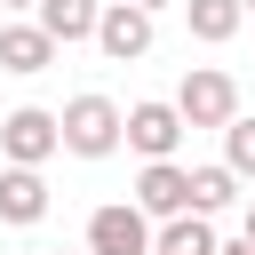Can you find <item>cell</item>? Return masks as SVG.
<instances>
[{"mask_svg":"<svg viewBox=\"0 0 255 255\" xmlns=\"http://www.w3.org/2000/svg\"><path fill=\"white\" fill-rule=\"evenodd\" d=\"M56 120H64V151H72V159H112V151L128 143V112H120L112 96H72Z\"/></svg>","mask_w":255,"mask_h":255,"instance_id":"obj_1","label":"cell"},{"mask_svg":"<svg viewBox=\"0 0 255 255\" xmlns=\"http://www.w3.org/2000/svg\"><path fill=\"white\" fill-rule=\"evenodd\" d=\"M175 112H183V128H231L239 120V80L215 72V64H191L183 88H175Z\"/></svg>","mask_w":255,"mask_h":255,"instance_id":"obj_2","label":"cell"},{"mask_svg":"<svg viewBox=\"0 0 255 255\" xmlns=\"http://www.w3.org/2000/svg\"><path fill=\"white\" fill-rule=\"evenodd\" d=\"M56 151H64V120H56V112L16 104V112L0 120V159H8V167H48Z\"/></svg>","mask_w":255,"mask_h":255,"instance_id":"obj_3","label":"cell"},{"mask_svg":"<svg viewBox=\"0 0 255 255\" xmlns=\"http://www.w3.org/2000/svg\"><path fill=\"white\" fill-rule=\"evenodd\" d=\"M151 215L135 207V199H112V207H96L88 215V255H151Z\"/></svg>","mask_w":255,"mask_h":255,"instance_id":"obj_4","label":"cell"},{"mask_svg":"<svg viewBox=\"0 0 255 255\" xmlns=\"http://www.w3.org/2000/svg\"><path fill=\"white\" fill-rule=\"evenodd\" d=\"M135 207H143L151 223L191 215V167H175V159H143V175H135Z\"/></svg>","mask_w":255,"mask_h":255,"instance_id":"obj_5","label":"cell"},{"mask_svg":"<svg viewBox=\"0 0 255 255\" xmlns=\"http://www.w3.org/2000/svg\"><path fill=\"white\" fill-rule=\"evenodd\" d=\"M96 48H104L112 64H135V56H151V8H135V0H112V8H104V24H96Z\"/></svg>","mask_w":255,"mask_h":255,"instance_id":"obj_6","label":"cell"},{"mask_svg":"<svg viewBox=\"0 0 255 255\" xmlns=\"http://www.w3.org/2000/svg\"><path fill=\"white\" fill-rule=\"evenodd\" d=\"M128 143H135L143 159H175L183 112H175V104H128Z\"/></svg>","mask_w":255,"mask_h":255,"instance_id":"obj_7","label":"cell"},{"mask_svg":"<svg viewBox=\"0 0 255 255\" xmlns=\"http://www.w3.org/2000/svg\"><path fill=\"white\" fill-rule=\"evenodd\" d=\"M32 24H40L56 48H72V40H96V24H104V0H40V8H32Z\"/></svg>","mask_w":255,"mask_h":255,"instance_id":"obj_8","label":"cell"},{"mask_svg":"<svg viewBox=\"0 0 255 255\" xmlns=\"http://www.w3.org/2000/svg\"><path fill=\"white\" fill-rule=\"evenodd\" d=\"M48 64H56V40H48L40 24H0V72L32 80V72H48Z\"/></svg>","mask_w":255,"mask_h":255,"instance_id":"obj_9","label":"cell"},{"mask_svg":"<svg viewBox=\"0 0 255 255\" xmlns=\"http://www.w3.org/2000/svg\"><path fill=\"white\" fill-rule=\"evenodd\" d=\"M48 215V175L40 167H0V223H40Z\"/></svg>","mask_w":255,"mask_h":255,"instance_id":"obj_10","label":"cell"},{"mask_svg":"<svg viewBox=\"0 0 255 255\" xmlns=\"http://www.w3.org/2000/svg\"><path fill=\"white\" fill-rule=\"evenodd\" d=\"M223 239H215V215H167L159 223V239H151V255H215Z\"/></svg>","mask_w":255,"mask_h":255,"instance_id":"obj_11","label":"cell"},{"mask_svg":"<svg viewBox=\"0 0 255 255\" xmlns=\"http://www.w3.org/2000/svg\"><path fill=\"white\" fill-rule=\"evenodd\" d=\"M183 16H191V40H207V48H223V40L239 32V16H247V0H183Z\"/></svg>","mask_w":255,"mask_h":255,"instance_id":"obj_12","label":"cell"},{"mask_svg":"<svg viewBox=\"0 0 255 255\" xmlns=\"http://www.w3.org/2000/svg\"><path fill=\"white\" fill-rule=\"evenodd\" d=\"M239 199V175L231 167H191V215H223Z\"/></svg>","mask_w":255,"mask_h":255,"instance_id":"obj_13","label":"cell"},{"mask_svg":"<svg viewBox=\"0 0 255 255\" xmlns=\"http://www.w3.org/2000/svg\"><path fill=\"white\" fill-rule=\"evenodd\" d=\"M223 167H231V175H255V120H247V112L223 128Z\"/></svg>","mask_w":255,"mask_h":255,"instance_id":"obj_14","label":"cell"},{"mask_svg":"<svg viewBox=\"0 0 255 255\" xmlns=\"http://www.w3.org/2000/svg\"><path fill=\"white\" fill-rule=\"evenodd\" d=\"M239 239H247V247H255V207H247V231H239Z\"/></svg>","mask_w":255,"mask_h":255,"instance_id":"obj_15","label":"cell"},{"mask_svg":"<svg viewBox=\"0 0 255 255\" xmlns=\"http://www.w3.org/2000/svg\"><path fill=\"white\" fill-rule=\"evenodd\" d=\"M215 255H255V247H247V239H239V247H215Z\"/></svg>","mask_w":255,"mask_h":255,"instance_id":"obj_16","label":"cell"},{"mask_svg":"<svg viewBox=\"0 0 255 255\" xmlns=\"http://www.w3.org/2000/svg\"><path fill=\"white\" fill-rule=\"evenodd\" d=\"M0 8H40V0H0Z\"/></svg>","mask_w":255,"mask_h":255,"instance_id":"obj_17","label":"cell"},{"mask_svg":"<svg viewBox=\"0 0 255 255\" xmlns=\"http://www.w3.org/2000/svg\"><path fill=\"white\" fill-rule=\"evenodd\" d=\"M135 8H159V0H135Z\"/></svg>","mask_w":255,"mask_h":255,"instance_id":"obj_18","label":"cell"},{"mask_svg":"<svg viewBox=\"0 0 255 255\" xmlns=\"http://www.w3.org/2000/svg\"><path fill=\"white\" fill-rule=\"evenodd\" d=\"M247 8H255V0H247Z\"/></svg>","mask_w":255,"mask_h":255,"instance_id":"obj_19","label":"cell"},{"mask_svg":"<svg viewBox=\"0 0 255 255\" xmlns=\"http://www.w3.org/2000/svg\"><path fill=\"white\" fill-rule=\"evenodd\" d=\"M80 255H88V247H80Z\"/></svg>","mask_w":255,"mask_h":255,"instance_id":"obj_20","label":"cell"}]
</instances>
